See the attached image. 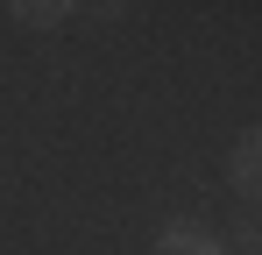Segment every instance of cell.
Masks as SVG:
<instances>
[{
    "mask_svg": "<svg viewBox=\"0 0 262 255\" xmlns=\"http://www.w3.org/2000/svg\"><path fill=\"white\" fill-rule=\"evenodd\" d=\"M234 248H248V255H262V220H241V227H234Z\"/></svg>",
    "mask_w": 262,
    "mask_h": 255,
    "instance_id": "277c9868",
    "label": "cell"
},
{
    "mask_svg": "<svg viewBox=\"0 0 262 255\" xmlns=\"http://www.w3.org/2000/svg\"><path fill=\"white\" fill-rule=\"evenodd\" d=\"M227 177H234V192H241V199H262V128H248V135L234 142Z\"/></svg>",
    "mask_w": 262,
    "mask_h": 255,
    "instance_id": "6da1fadb",
    "label": "cell"
},
{
    "mask_svg": "<svg viewBox=\"0 0 262 255\" xmlns=\"http://www.w3.org/2000/svg\"><path fill=\"white\" fill-rule=\"evenodd\" d=\"M156 255H227V248H220L199 220H170V227L156 234Z\"/></svg>",
    "mask_w": 262,
    "mask_h": 255,
    "instance_id": "7a4b0ae2",
    "label": "cell"
},
{
    "mask_svg": "<svg viewBox=\"0 0 262 255\" xmlns=\"http://www.w3.org/2000/svg\"><path fill=\"white\" fill-rule=\"evenodd\" d=\"M7 14H14V22H21V29H57V22H64V14H71V7H64V0H14V7H7Z\"/></svg>",
    "mask_w": 262,
    "mask_h": 255,
    "instance_id": "3957f363",
    "label": "cell"
}]
</instances>
